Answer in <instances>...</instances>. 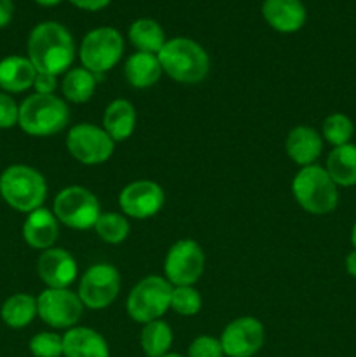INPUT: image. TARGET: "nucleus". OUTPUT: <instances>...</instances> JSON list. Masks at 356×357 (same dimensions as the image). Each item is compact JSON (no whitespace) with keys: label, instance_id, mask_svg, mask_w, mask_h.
Listing matches in <instances>:
<instances>
[{"label":"nucleus","instance_id":"nucleus-1","mask_svg":"<svg viewBox=\"0 0 356 357\" xmlns=\"http://www.w3.org/2000/svg\"><path fill=\"white\" fill-rule=\"evenodd\" d=\"M75 44L63 24L45 21L37 24L28 37V59L38 73L59 75L72 65Z\"/></svg>","mask_w":356,"mask_h":357},{"label":"nucleus","instance_id":"nucleus-2","mask_svg":"<svg viewBox=\"0 0 356 357\" xmlns=\"http://www.w3.org/2000/svg\"><path fill=\"white\" fill-rule=\"evenodd\" d=\"M163 72L181 84H198L208 75L209 56L192 38L177 37L166 40L159 54Z\"/></svg>","mask_w":356,"mask_h":357},{"label":"nucleus","instance_id":"nucleus-3","mask_svg":"<svg viewBox=\"0 0 356 357\" xmlns=\"http://www.w3.org/2000/svg\"><path fill=\"white\" fill-rule=\"evenodd\" d=\"M45 194L44 176L34 167L14 164L0 174V195L16 211L31 213L42 208Z\"/></svg>","mask_w":356,"mask_h":357},{"label":"nucleus","instance_id":"nucleus-4","mask_svg":"<svg viewBox=\"0 0 356 357\" xmlns=\"http://www.w3.org/2000/svg\"><path fill=\"white\" fill-rule=\"evenodd\" d=\"M70 112L54 94H31L20 105L17 124L30 136H52L68 124Z\"/></svg>","mask_w":356,"mask_h":357},{"label":"nucleus","instance_id":"nucleus-5","mask_svg":"<svg viewBox=\"0 0 356 357\" xmlns=\"http://www.w3.org/2000/svg\"><path fill=\"white\" fill-rule=\"evenodd\" d=\"M337 185L321 166H306L295 174L292 183L293 195L304 211L311 215H328L339 204Z\"/></svg>","mask_w":356,"mask_h":357},{"label":"nucleus","instance_id":"nucleus-6","mask_svg":"<svg viewBox=\"0 0 356 357\" xmlns=\"http://www.w3.org/2000/svg\"><path fill=\"white\" fill-rule=\"evenodd\" d=\"M171 293L173 286L168 279L159 275H147L129 293L126 302L129 317L142 324L161 319L170 309Z\"/></svg>","mask_w":356,"mask_h":357},{"label":"nucleus","instance_id":"nucleus-7","mask_svg":"<svg viewBox=\"0 0 356 357\" xmlns=\"http://www.w3.org/2000/svg\"><path fill=\"white\" fill-rule=\"evenodd\" d=\"M122 51H124V40L115 28H94L80 44V61L84 68L94 73L98 79L117 65L119 59L122 58Z\"/></svg>","mask_w":356,"mask_h":357},{"label":"nucleus","instance_id":"nucleus-8","mask_svg":"<svg viewBox=\"0 0 356 357\" xmlns=\"http://www.w3.org/2000/svg\"><path fill=\"white\" fill-rule=\"evenodd\" d=\"M52 215L63 225L75 230L93 229L100 218V202L96 195L84 187H66L56 195Z\"/></svg>","mask_w":356,"mask_h":357},{"label":"nucleus","instance_id":"nucleus-9","mask_svg":"<svg viewBox=\"0 0 356 357\" xmlns=\"http://www.w3.org/2000/svg\"><path fill=\"white\" fill-rule=\"evenodd\" d=\"M115 142L107 135L103 128L93 124L73 126L66 136V149L73 159L86 166H96L108 160L114 153Z\"/></svg>","mask_w":356,"mask_h":357},{"label":"nucleus","instance_id":"nucleus-10","mask_svg":"<svg viewBox=\"0 0 356 357\" xmlns=\"http://www.w3.org/2000/svg\"><path fill=\"white\" fill-rule=\"evenodd\" d=\"M121 275L108 264H98L87 268L79 284V298L84 307L93 310L107 309L119 295Z\"/></svg>","mask_w":356,"mask_h":357},{"label":"nucleus","instance_id":"nucleus-11","mask_svg":"<svg viewBox=\"0 0 356 357\" xmlns=\"http://www.w3.org/2000/svg\"><path fill=\"white\" fill-rule=\"evenodd\" d=\"M82 309L79 295L66 288H47L37 298L38 317L56 330L75 326L82 316Z\"/></svg>","mask_w":356,"mask_h":357},{"label":"nucleus","instance_id":"nucleus-12","mask_svg":"<svg viewBox=\"0 0 356 357\" xmlns=\"http://www.w3.org/2000/svg\"><path fill=\"white\" fill-rule=\"evenodd\" d=\"M205 271V253L195 241L181 239L170 248L164 274L171 286H192Z\"/></svg>","mask_w":356,"mask_h":357},{"label":"nucleus","instance_id":"nucleus-13","mask_svg":"<svg viewBox=\"0 0 356 357\" xmlns=\"http://www.w3.org/2000/svg\"><path fill=\"white\" fill-rule=\"evenodd\" d=\"M265 340V330L255 317H239L229 323L220 337L223 356L227 357H253L262 349Z\"/></svg>","mask_w":356,"mask_h":357},{"label":"nucleus","instance_id":"nucleus-14","mask_svg":"<svg viewBox=\"0 0 356 357\" xmlns=\"http://www.w3.org/2000/svg\"><path fill=\"white\" fill-rule=\"evenodd\" d=\"M164 204V192L156 181L138 180L122 188L119 206L131 218L145 220L159 213Z\"/></svg>","mask_w":356,"mask_h":357},{"label":"nucleus","instance_id":"nucleus-15","mask_svg":"<svg viewBox=\"0 0 356 357\" xmlns=\"http://www.w3.org/2000/svg\"><path fill=\"white\" fill-rule=\"evenodd\" d=\"M37 272L49 288H68L77 278V264L65 250L49 248L38 257Z\"/></svg>","mask_w":356,"mask_h":357},{"label":"nucleus","instance_id":"nucleus-16","mask_svg":"<svg viewBox=\"0 0 356 357\" xmlns=\"http://www.w3.org/2000/svg\"><path fill=\"white\" fill-rule=\"evenodd\" d=\"M262 14L269 26L281 33L299 31L307 17L302 0H264Z\"/></svg>","mask_w":356,"mask_h":357},{"label":"nucleus","instance_id":"nucleus-17","mask_svg":"<svg viewBox=\"0 0 356 357\" xmlns=\"http://www.w3.org/2000/svg\"><path fill=\"white\" fill-rule=\"evenodd\" d=\"M286 153L299 166H313L323 150V139L316 129L309 126H297L286 136Z\"/></svg>","mask_w":356,"mask_h":357},{"label":"nucleus","instance_id":"nucleus-18","mask_svg":"<svg viewBox=\"0 0 356 357\" xmlns=\"http://www.w3.org/2000/svg\"><path fill=\"white\" fill-rule=\"evenodd\" d=\"M65 357H110L108 344L98 331L91 328H70L63 335Z\"/></svg>","mask_w":356,"mask_h":357},{"label":"nucleus","instance_id":"nucleus-19","mask_svg":"<svg viewBox=\"0 0 356 357\" xmlns=\"http://www.w3.org/2000/svg\"><path fill=\"white\" fill-rule=\"evenodd\" d=\"M59 234L58 220L49 209L38 208L28 213V218L23 225V239L28 246L35 250H49L56 243Z\"/></svg>","mask_w":356,"mask_h":357},{"label":"nucleus","instance_id":"nucleus-20","mask_svg":"<svg viewBox=\"0 0 356 357\" xmlns=\"http://www.w3.org/2000/svg\"><path fill=\"white\" fill-rule=\"evenodd\" d=\"M37 70L23 56H7L0 61V89L3 93H23L34 87Z\"/></svg>","mask_w":356,"mask_h":357},{"label":"nucleus","instance_id":"nucleus-21","mask_svg":"<svg viewBox=\"0 0 356 357\" xmlns=\"http://www.w3.org/2000/svg\"><path fill=\"white\" fill-rule=\"evenodd\" d=\"M124 75L129 86L136 87V89H147V87L157 84V80L161 79L163 66H161L157 54L138 51L129 56L128 61H126Z\"/></svg>","mask_w":356,"mask_h":357},{"label":"nucleus","instance_id":"nucleus-22","mask_svg":"<svg viewBox=\"0 0 356 357\" xmlns=\"http://www.w3.org/2000/svg\"><path fill=\"white\" fill-rule=\"evenodd\" d=\"M136 126L135 107L128 100H115L105 108L103 129L114 142H124Z\"/></svg>","mask_w":356,"mask_h":357},{"label":"nucleus","instance_id":"nucleus-23","mask_svg":"<svg viewBox=\"0 0 356 357\" xmlns=\"http://www.w3.org/2000/svg\"><path fill=\"white\" fill-rule=\"evenodd\" d=\"M328 176L332 178L337 187H355L356 185V145L335 146L327 157Z\"/></svg>","mask_w":356,"mask_h":357},{"label":"nucleus","instance_id":"nucleus-24","mask_svg":"<svg viewBox=\"0 0 356 357\" xmlns=\"http://www.w3.org/2000/svg\"><path fill=\"white\" fill-rule=\"evenodd\" d=\"M129 40L138 49L140 52H150V54H159L161 49L166 44V35L161 24L150 17L136 20L129 26Z\"/></svg>","mask_w":356,"mask_h":357},{"label":"nucleus","instance_id":"nucleus-25","mask_svg":"<svg viewBox=\"0 0 356 357\" xmlns=\"http://www.w3.org/2000/svg\"><path fill=\"white\" fill-rule=\"evenodd\" d=\"M0 316L7 326L13 330H21L37 316V298L27 293H16L3 302Z\"/></svg>","mask_w":356,"mask_h":357},{"label":"nucleus","instance_id":"nucleus-26","mask_svg":"<svg viewBox=\"0 0 356 357\" xmlns=\"http://www.w3.org/2000/svg\"><path fill=\"white\" fill-rule=\"evenodd\" d=\"M96 89V77L89 70L72 68L65 73L61 80L63 96L72 103H86L91 100Z\"/></svg>","mask_w":356,"mask_h":357},{"label":"nucleus","instance_id":"nucleus-27","mask_svg":"<svg viewBox=\"0 0 356 357\" xmlns=\"http://www.w3.org/2000/svg\"><path fill=\"white\" fill-rule=\"evenodd\" d=\"M173 342L171 328L164 321L157 319L152 323H147L140 335V344L147 357H163L168 354Z\"/></svg>","mask_w":356,"mask_h":357},{"label":"nucleus","instance_id":"nucleus-28","mask_svg":"<svg viewBox=\"0 0 356 357\" xmlns=\"http://www.w3.org/2000/svg\"><path fill=\"white\" fill-rule=\"evenodd\" d=\"M321 132H323V138L327 139L330 145H334L335 149V146H342L351 143L353 135H355V124H353V121L348 115L332 114L323 121Z\"/></svg>","mask_w":356,"mask_h":357},{"label":"nucleus","instance_id":"nucleus-29","mask_svg":"<svg viewBox=\"0 0 356 357\" xmlns=\"http://www.w3.org/2000/svg\"><path fill=\"white\" fill-rule=\"evenodd\" d=\"M94 230L101 241L108 244H119L129 236L128 220L117 213H105L94 223Z\"/></svg>","mask_w":356,"mask_h":357},{"label":"nucleus","instance_id":"nucleus-30","mask_svg":"<svg viewBox=\"0 0 356 357\" xmlns=\"http://www.w3.org/2000/svg\"><path fill=\"white\" fill-rule=\"evenodd\" d=\"M201 295L192 286H175L170 309L180 316H194L201 310Z\"/></svg>","mask_w":356,"mask_h":357},{"label":"nucleus","instance_id":"nucleus-31","mask_svg":"<svg viewBox=\"0 0 356 357\" xmlns=\"http://www.w3.org/2000/svg\"><path fill=\"white\" fill-rule=\"evenodd\" d=\"M30 352L34 357H61L63 356V337L56 333H38L31 337Z\"/></svg>","mask_w":356,"mask_h":357},{"label":"nucleus","instance_id":"nucleus-32","mask_svg":"<svg viewBox=\"0 0 356 357\" xmlns=\"http://www.w3.org/2000/svg\"><path fill=\"white\" fill-rule=\"evenodd\" d=\"M187 357H223V349L218 338L202 335L188 345Z\"/></svg>","mask_w":356,"mask_h":357},{"label":"nucleus","instance_id":"nucleus-33","mask_svg":"<svg viewBox=\"0 0 356 357\" xmlns=\"http://www.w3.org/2000/svg\"><path fill=\"white\" fill-rule=\"evenodd\" d=\"M20 107L7 93L0 91V129H9L17 124Z\"/></svg>","mask_w":356,"mask_h":357},{"label":"nucleus","instance_id":"nucleus-34","mask_svg":"<svg viewBox=\"0 0 356 357\" xmlns=\"http://www.w3.org/2000/svg\"><path fill=\"white\" fill-rule=\"evenodd\" d=\"M56 75H51V73H38L35 77L34 87L37 91V94H52L56 89Z\"/></svg>","mask_w":356,"mask_h":357},{"label":"nucleus","instance_id":"nucleus-35","mask_svg":"<svg viewBox=\"0 0 356 357\" xmlns=\"http://www.w3.org/2000/svg\"><path fill=\"white\" fill-rule=\"evenodd\" d=\"M70 2H72L75 7H79V9L94 13V10L105 9L112 0H70Z\"/></svg>","mask_w":356,"mask_h":357},{"label":"nucleus","instance_id":"nucleus-36","mask_svg":"<svg viewBox=\"0 0 356 357\" xmlns=\"http://www.w3.org/2000/svg\"><path fill=\"white\" fill-rule=\"evenodd\" d=\"M14 3L13 0H0V28L7 26L13 20Z\"/></svg>","mask_w":356,"mask_h":357},{"label":"nucleus","instance_id":"nucleus-37","mask_svg":"<svg viewBox=\"0 0 356 357\" xmlns=\"http://www.w3.org/2000/svg\"><path fill=\"white\" fill-rule=\"evenodd\" d=\"M346 271L351 278L356 279V250H353L351 253L346 257Z\"/></svg>","mask_w":356,"mask_h":357},{"label":"nucleus","instance_id":"nucleus-38","mask_svg":"<svg viewBox=\"0 0 356 357\" xmlns=\"http://www.w3.org/2000/svg\"><path fill=\"white\" fill-rule=\"evenodd\" d=\"M35 3H38V6L42 7H54L58 6V3H61L63 0H34Z\"/></svg>","mask_w":356,"mask_h":357},{"label":"nucleus","instance_id":"nucleus-39","mask_svg":"<svg viewBox=\"0 0 356 357\" xmlns=\"http://www.w3.org/2000/svg\"><path fill=\"white\" fill-rule=\"evenodd\" d=\"M351 244H353V248L356 250V223L353 225V230H351Z\"/></svg>","mask_w":356,"mask_h":357},{"label":"nucleus","instance_id":"nucleus-40","mask_svg":"<svg viewBox=\"0 0 356 357\" xmlns=\"http://www.w3.org/2000/svg\"><path fill=\"white\" fill-rule=\"evenodd\" d=\"M163 357H185V356H180V354H166V356H163Z\"/></svg>","mask_w":356,"mask_h":357}]
</instances>
